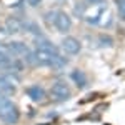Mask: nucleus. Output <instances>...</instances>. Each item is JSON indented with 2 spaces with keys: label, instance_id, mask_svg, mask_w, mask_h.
<instances>
[{
  "label": "nucleus",
  "instance_id": "nucleus-1",
  "mask_svg": "<svg viewBox=\"0 0 125 125\" xmlns=\"http://www.w3.org/2000/svg\"><path fill=\"white\" fill-rule=\"evenodd\" d=\"M19 117L20 114L15 104L5 95H2L0 97V122H3L5 125H13L19 122Z\"/></svg>",
  "mask_w": 125,
  "mask_h": 125
},
{
  "label": "nucleus",
  "instance_id": "nucleus-2",
  "mask_svg": "<svg viewBox=\"0 0 125 125\" xmlns=\"http://www.w3.org/2000/svg\"><path fill=\"white\" fill-rule=\"evenodd\" d=\"M47 19L55 25V29L58 32H62V33H67L68 30L72 29V20L68 17L65 12H62V10H57V12H50L47 15Z\"/></svg>",
  "mask_w": 125,
  "mask_h": 125
},
{
  "label": "nucleus",
  "instance_id": "nucleus-9",
  "mask_svg": "<svg viewBox=\"0 0 125 125\" xmlns=\"http://www.w3.org/2000/svg\"><path fill=\"white\" fill-rule=\"evenodd\" d=\"M29 97L32 98V100L39 102V100H42V98L45 97V90L40 88V87H30L29 88Z\"/></svg>",
  "mask_w": 125,
  "mask_h": 125
},
{
  "label": "nucleus",
  "instance_id": "nucleus-5",
  "mask_svg": "<svg viewBox=\"0 0 125 125\" xmlns=\"http://www.w3.org/2000/svg\"><path fill=\"white\" fill-rule=\"evenodd\" d=\"M5 48H7V52H9L10 55H15V57H22V58H27V55H29L32 50H29V47L23 43V42H9L7 45H5Z\"/></svg>",
  "mask_w": 125,
  "mask_h": 125
},
{
  "label": "nucleus",
  "instance_id": "nucleus-8",
  "mask_svg": "<svg viewBox=\"0 0 125 125\" xmlns=\"http://www.w3.org/2000/svg\"><path fill=\"white\" fill-rule=\"evenodd\" d=\"M70 77H72V80L75 82V85L77 87H85L87 85V77L83 72H80V70H73L72 73H70Z\"/></svg>",
  "mask_w": 125,
  "mask_h": 125
},
{
  "label": "nucleus",
  "instance_id": "nucleus-12",
  "mask_svg": "<svg viewBox=\"0 0 125 125\" xmlns=\"http://www.w3.org/2000/svg\"><path fill=\"white\" fill-rule=\"evenodd\" d=\"M88 3H100V2H104V0H87Z\"/></svg>",
  "mask_w": 125,
  "mask_h": 125
},
{
  "label": "nucleus",
  "instance_id": "nucleus-4",
  "mask_svg": "<svg viewBox=\"0 0 125 125\" xmlns=\"http://www.w3.org/2000/svg\"><path fill=\"white\" fill-rule=\"evenodd\" d=\"M60 48L67 55H78L80 50H82V43L75 37H63L62 43H60Z\"/></svg>",
  "mask_w": 125,
  "mask_h": 125
},
{
  "label": "nucleus",
  "instance_id": "nucleus-6",
  "mask_svg": "<svg viewBox=\"0 0 125 125\" xmlns=\"http://www.w3.org/2000/svg\"><path fill=\"white\" fill-rule=\"evenodd\" d=\"M17 90V82L13 80V75L7 72V73H0V92L5 94H13Z\"/></svg>",
  "mask_w": 125,
  "mask_h": 125
},
{
  "label": "nucleus",
  "instance_id": "nucleus-13",
  "mask_svg": "<svg viewBox=\"0 0 125 125\" xmlns=\"http://www.w3.org/2000/svg\"><path fill=\"white\" fill-rule=\"evenodd\" d=\"M2 95H3V94H2V92H0V97H2Z\"/></svg>",
  "mask_w": 125,
  "mask_h": 125
},
{
  "label": "nucleus",
  "instance_id": "nucleus-7",
  "mask_svg": "<svg viewBox=\"0 0 125 125\" xmlns=\"http://www.w3.org/2000/svg\"><path fill=\"white\" fill-rule=\"evenodd\" d=\"M5 27H7V32L9 33H19V32L23 30V23L19 19H15V17H10V19H7Z\"/></svg>",
  "mask_w": 125,
  "mask_h": 125
},
{
  "label": "nucleus",
  "instance_id": "nucleus-3",
  "mask_svg": "<svg viewBox=\"0 0 125 125\" xmlns=\"http://www.w3.org/2000/svg\"><path fill=\"white\" fill-rule=\"evenodd\" d=\"M50 97H52V100H55V102H65L68 97H70V88L65 82H62V80H57L52 88H50Z\"/></svg>",
  "mask_w": 125,
  "mask_h": 125
},
{
  "label": "nucleus",
  "instance_id": "nucleus-10",
  "mask_svg": "<svg viewBox=\"0 0 125 125\" xmlns=\"http://www.w3.org/2000/svg\"><path fill=\"white\" fill-rule=\"evenodd\" d=\"M115 3H117V13H118V17H120V20L125 22V0H115Z\"/></svg>",
  "mask_w": 125,
  "mask_h": 125
},
{
  "label": "nucleus",
  "instance_id": "nucleus-11",
  "mask_svg": "<svg viewBox=\"0 0 125 125\" xmlns=\"http://www.w3.org/2000/svg\"><path fill=\"white\" fill-rule=\"evenodd\" d=\"M40 2H42V0H29V3L32 5V7H37V5L40 3Z\"/></svg>",
  "mask_w": 125,
  "mask_h": 125
}]
</instances>
